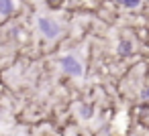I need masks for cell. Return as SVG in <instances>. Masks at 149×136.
Segmentation results:
<instances>
[{
    "mask_svg": "<svg viewBox=\"0 0 149 136\" xmlns=\"http://www.w3.org/2000/svg\"><path fill=\"white\" fill-rule=\"evenodd\" d=\"M13 10H15L13 0H0V14H10Z\"/></svg>",
    "mask_w": 149,
    "mask_h": 136,
    "instance_id": "3957f363",
    "label": "cell"
},
{
    "mask_svg": "<svg viewBox=\"0 0 149 136\" xmlns=\"http://www.w3.org/2000/svg\"><path fill=\"white\" fill-rule=\"evenodd\" d=\"M47 2H49V6H59L63 0H47Z\"/></svg>",
    "mask_w": 149,
    "mask_h": 136,
    "instance_id": "8992f818",
    "label": "cell"
},
{
    "mask_svg": "<svg viewBox=\"0 0 149 136\" xmlns=\"http://www.w3.org/2000/svg\"><path fill=\"white\" fill-rule=\"evenodd\" d=\"M118 53H120V55H129V53H131V43H129V41H123V43L118 45Z\"/></svg>",
    "mask_w": 149,
    "mask_h": 136,
    "instance_id": "277c9868",
    "label": "cell"
},
{
    "mask_svg": "<svg viewBox=\"0 0 149 136\" xmlns=\"http://www.w3.org/2000/svg\"><path fill=\"white\" fill-rule=\"evenodd\" d=\"M143 98H149V89H145V91H143Z\"/></svg>",
    "mask_w": 149,
    "mask_h": 136,
    "instance_id": "52a82bcc",
    "label": "cell"
},
{
    "mask_svg": "<svg viewBox=\"0 0 149 136\" xmlns=\"http://www.w3.org/2000/svg\"><path fill=\"white\" fill-rule=\"evenodd\" d=\"M39 31H41L47 39H55V37L59 35V27H57L53 21H49V19H39Z\"/></svg>",
    "mask_w": 149,
    "mask_h": 136,
    "instance_id": "7a4b0ae2",
    "label": "cell"
},
{
    "mask_svg": "<svg viewBox=\"0 0 149 136\" xmlns=\"http://www.w3.org/2000/svg\"><path fill=\"white\" fill-rule=\"evenodd\" d=\"M61 67L70 73V75H76V77H80L82 75V63L76 59V57H72V55H68V57H63L61 59Z\"/></svg>",
    "mask_w": 149,
    "mask_h": 136,
    "instance_id": "6da1fadb",
    "label": "cell"
},
{
    "mask_svg": "<svg viewBox=\"0 0 149 136\" xmlns=\"http://www.w3.org/2000/svg\"><path fill=\"white\" fill-rule=\"evenodd\" d=\"M120 4H125L127 8H133V6H137L139 4V0H118Z\"/></svg>",
    "mask_w": 149,
    "mask_h": 136,
    "instance_id": "5b68a950",
    "label": "cell"
}]
</instances>
